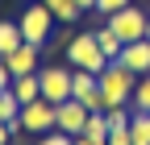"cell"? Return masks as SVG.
Wrapping results in <instances>:
<instances>
[{"label":"cell","mask_w":150,"mask_h":145,"mask_svg":"<svg viewBox=\"0 0 150 145\" xmlns=\"http://www.w3.org/2000/svg\"><path fill=\"white\" fill-rule=\"evenodd\" d=\"M96 83H100L104 108H117V104H129V96H134V87H138V75L112 58V62L100 70V75H96Z\"/></svg>","instance_id":"cell-1"},{"label":"cell","mask_w":150,"mask_h":145,"mask_svg":"<svg viewBox=\"0 0 150 145\" xmlns=\"http://www.w3.org/2000/svg\"><path fill=\"white\" fill-rule=\"evenodd\" d=\"M67 62H71L75 70H92V75H100V70H104L112 58L100 50L96 33H75V38L67 42Z\"/></svg>","instance_id":"cell-2"},{"label":"cell","mask_w":150,"mask_h":145,"mask_svg":"<svg viewBox=\"0 0 150 145\" xmlns=\"http://www.w3.org/2000/svg\"><path fill=\"white\" fill-rule=\"evenodd\" d=\"M17 25H21V38H25V42H33V46H46L59 21H54V13L42 4V0H33V4H29L21 17H17Z\"/></svg>","instance_id":"cell-3"},{"label":"cell","mask_w":150,"mask_h":145,"mask_svg":"<svg viewBox=\"0 0 150 145\" xmlns=\"http://www.w3.org/2000/svg\"><path fill=\"white\" fill-rule=\"evenodd\" d=\"M54 116H59V104H50V100H33V104H21V133H33V137H42L54 129Z\"/></svg>","instance_id":"cell-4"},{"label":"cell","mask_w":150,"mask_h":145,"mask_svg":"<svg viewBox=\"0 0 150 145\" xmlns=\"http://www.w3.org/2000/svg\"><path fill=\"white\" fill-rule=\"evenodd\" d=\"M146 21H150V13H142L138 4H125V8H117V13L108 17V25H112V33H117L121 42L146 38Z\"/></svg>","instance_id":"cell-5"},{"label":"cell","mask_w":150,"mask_h":145,"mask_svg":"<svg viewBox=\"0 0 150 145\" xmlns=\"http://www.w3.org/2000/svg\"><path fill=\"white\" fill-rule=\"evenodd\" d=\"M38 79H42V100L63 104V100H71V79H75V66H42V70H38Z\"/></svg>","instance_id":"cell-6"},{"label":"cell","mask_w":150,"mask_h":145,"mask_svg":"<svg viewBox=\"0 0 150 145\" xmlns=\"http://www.w3.org/2000/svg\"><path fill=\"white\" fill-rule=\"evenodd\" d=\"M88 116H92V112H88V108L71 96V100H63V104H59L54 129H63V133H71V137H79V133H83V124H88Z\"/></svg>","instance_id":"cell-7"},{"label":"cell","mask_w":150,"mask_h":145,"mask_svg":"<svg viewBox=\"0 0 150 145\" xmlns=\"http://www.w3.org/2000/svg\"><path fill=\"white\" fill-rule=\"evenodd\" d=\"M117 62H121V66H129L138 79H142V75H150V38L125 42V46H121V54H117Z\"/></svg>","instance_id":"cell-8"},{"label":"cell","mask_w":150,"mask_h":145,"mask_svg":"<svg viewBox=\"0 0 150 145\" xmlns=\"http://www.w3.org/2000/svg\"><path fill=\"white\" fill-rule=\"evenodd\" d=\"M38 58H42V46H33V42H21L13 54H4V66H8V75H33L38 70Z\"/></svg>","instance_id":"cell-9"},{"label":"cell","mask_w":150,"mask_h":145,"mask_svg":"<svg viewBox=\"0 0 150 145\" xmlns=\"http://www.w3.org/2000/svg\"><path fill=\"white\" fill-rule=\"evenodd\" d=\"M8 91L21 100V104H33V100H42V79H38V70L33 75H17L13 83H8Z\"/></svg>","instance_id":"cell-10"},{"label":"cell","mask_w":150,"mask_h":145,"mask_svg":"<svg viewBox=\"0 0 150 145\" xmlns=\"http://www.w3.org/2000/svg\"><path fill=\"white\" fill-rule=\"evenodd\" d=\"M17 116H21V100H17L13 91H0V120H4L13 133H21V120Z\"/></svg>","instance_id":"cell-11"},{"label":"cell","mask_w":150,"mask_h":145,"mask_svg":"<svg viewBox=\"0 0 150 145\" xmlns=\"http://www.w3.org/2000/svg\"><path fill=\"white\" fill-rule=\"evenodd\" d=\"M42 4L54 13V21H63V25H75V21H79V4H75V0H42Z\"/></svg>","instance_id":"cell-12"},{"label":"cell","mask_w":150,"mask_h":145,"mask_svg":"<svg viewBox=\"0 0 150 145\" xmlns=\"http://www.w3.org/2000/svg\"><path fill=\"white\" fill-rule=\"evenodd\" d=\"M108 129H112V124H108V112H92L79 137H88V141H108Z\"/></svg>","instance_id":"cell-13"},{"label":"cell","mask_w":150,"mask_h":145,"mask_svg":"<svg viewBox=\"0 0 150 145\" xmlns=\"http://www.w3.org/2000/svg\"><path fill=\"white\" fill-rule=\"evenodd\" d=\"M21 42H25V38H21V25H17V21H0V58L13 54Z\"/></svg>","instance_id":"cell-14"},{"label":"cell","mask_w":150,"mask_h":145,"mask_svg":"<svg viewBox=\"0 0 150 145\" xmlns=\"http://www.w3.org/2000/svg\"><path fill=\"white\" fill-rule=\"evenodd\" d=\"M129 137H134V145H150V112L129 116Z\"/></svg>","instance_id":"cell-15"},{"label":"cell","mask_w":150,"mask_h":145,"mask_svg":"<svg viewBox=\"0 0 150 145\" xmlns=\"http://www.w3.org/2000/svg\"><path fill=\"white\" fill-rule=\"evenodd\" d=\"M92 33H96V42H100V50L108 54V58H117V54H121V38H117V33H112V25H100V29H92Z\"/></svg>","instance_id":"cell-16"},{"label":"cell","mask_w":150,"mask_h":145,"mask_svg":"<svg viewBox=\"0 0 150 145\" xmlns=\"http://www.w3.org/2000/svg\"><path fill=\"white\" fill-rule=\"evenodd\" d=\"M129 108H134V112H150V75H142V79H138L134 96H129Z\"/></svg>","instance_id":"cell-17"},{"label":"cell","mask_w":150,"mask_h":145,"mask_svg":"<svg viewBox=\"0 0 150 145\" xmlns=\"http://www.w3.org/2000/svg\"><path fill=\"white\" fill-rule=\"evenodd\" d=\"M38 145H75V137H71V133H63V129H50V133L38 137Z\"/></svg>","instance_id":"cell-18"},{"label":"cell","mask_w":150,"mask_h":145,"mask_svg":"<svg viewBox=\"0 0 150 145\" xmlns=\"http://www.w3.org/2000/svg\"><path fill=\"white\" fill-rule=\"evenodd\" d=\"M108 145H134V137H129V124H117V129H108Z\"/></svg>","instance_id":"cell-19"},{"label":"cell","mask_w":150,"mask_h":145,"mask_svg":"<svg viewBox=\"0 0 150 145\" xmlns=\"http://www.w3.org/2000/svg\"><path fill=\"white\" fill-rule=\"evenodd\" d=\"M125 4H134V0H96V13L112 17V13H117V8H125Z\"/></svg>","instance_id":"cell-20"},{"label":"cell","mask_w":150,"mask_h":145,"mask_svg":"<svg viewBox=\"0 0 150 145\" xmlns=\"http://www.w3.org/2000/svg\"><path fill=\"white\" fill-rule=\"evenodd\" d=\"M8 83H13V75H8V66H4V58H0V91H8Z\"/></svg>","instance_id":"cell-21"},{"label":"cell","mask_w":150,"mask_h":145,"mask_svg":"<svg viewBox=\"0 0 150 145\" xmlns=\"http://www.w3.org/2000/svg\"><path fill=\"white\" fill-rule=\"evenodd\" d=\"M8 141H13V129H8L4 120H0V145H8Z\"/></svg>","instance_id":"cell-22"},{"label":"cell","mask_w":150,"mask_h":145,"mask_svg":"<svg viewBox=\"0 0 150 145\" xmlns=\"http://www.w3.org/2000/svg\"><path fill=\"white\" fill-rule=\"evenodd\" d=\"M75 4H79L83 13H92V8H96V0H75Z\"/></svg>","instance_id":"cell-23"},{"label":"cell","mask_w":150,"mask_h":145,"mask_svg":"<svg viewBox=\"0 0 150 145\" xmlns=\"http://www.w3.org/2000/svg\"><path fill=\"white\" fill-rule=\"evenodd\" d=\"M75 145H108V141H88V137H75Z\"/></svg>","instance_id":"cell-24"},{"label":"cell","mask_w":150,"mask_h":145,"mask_svg":"<svg viewBox=\"0 0 150 145\" xmlns=\"http://www.w3.org/2000/svg\"><path fill=\"white\" fill-rule=\"evenodd\" d=\"M146 38H150V21H146Z\"/></svg>","instance_id":"cell-25"}]
</instances>
